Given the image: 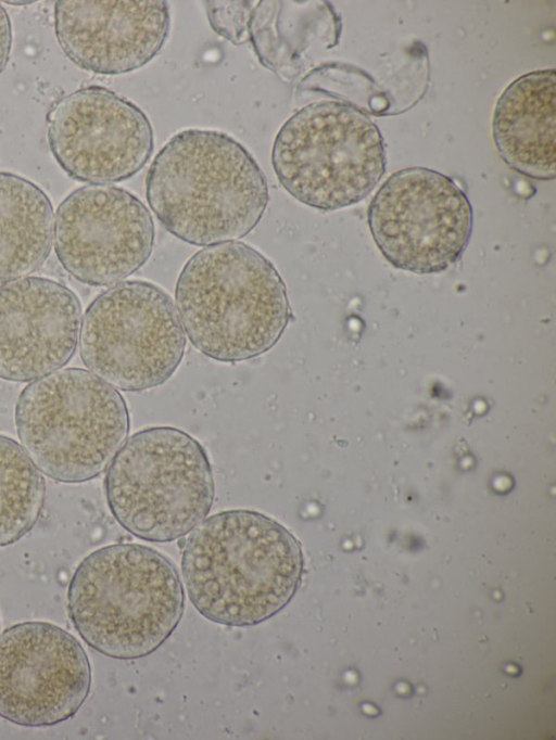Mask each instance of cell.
Listing matches in <instances>:
<instances>
[{"label": "cell", "mask_w": 556, "mask_h": 740, "mask_svg": "<svg viewBox=\"0 0 556 740\" xmlns=\"http://www.w3.org/2000/svg\"><path fill=\"white\" fill-rule=\"evenodd\" d=\"M303 566L300 543L285 526L244 509L203 520L181 556L191 603L227 626H253L281 611L300 586Z\"/></svg>", "instance_id": "cell-1"}, {"label": "cell", "mask_w": 556, "mask_h": 740, "mask_svg": "<svg viewBox=\"0 0 556 740\" xmlns=\"http://www.w3.org/2000/svg\"><path fill=\"white\" fill-rule=\"evenodd\" d=\"M147 201L179 240L212 246L249 234L268 204L264 173L236 139L187 129L155 155L146 177Z\"/></svg>", "instance_id": "cell-2"}, {"label": "cell", "mask_w": 556, "mask_h": 740, "mask_svg": "<svg viewBox=\"0 0 556 740\" xmlns=\"http://www.w3.org/2000/svg\"><path fill=\"white\" fill-rule=\"evenodd\" d=\"M175 301L191 344L223 362L268 352L292 316L286 284L274 264L235 241L193 254L177 279Z\"/></svg>", "instance_id": "cell-3"}, {"label": "cell", "mask_w": 556, "mask_h": 740, "mask_svg": "<svg viewBox=\"0 0 556 740\" xmlns=\"http://www.w3.org/2000/svg\"><path fill=\"white\" fill-rule=\"evenodd\" d=\"M68 614L96 651L119 660L154 652L177 627L185 594L175 565L147 546L102 547L76 569Z\"/></svg>", "instance_id": "cell-4"}, {"label": "cell", "mask_w": 556, "mask_h": 740, "mask_svg": "<svg viewBox=\"0 0 556 740\" xmlns=\"http://www.w3.org/2000/svg\"><path fill=\"white\" fill-rule=\"evenodd\" d=\"M15 424L23 449L50 479L80 483L100 475L125 443L123 396L94 373L56 370L20 394Z\"/></svg>", "instance_id": "cell-5"}, {"label": "cell", "mask_w": 556, "mask_h": 740, "mask_svg": "<svg viewBox=\"0 0 556 740\" xmlns=\"http://www.w3.org/2000/svg\"><path fill=\"white\" fill-rule=\"evenodd\" d=\"M105 495L127 532L147 541H173L198 526L212 508L211 463L188 433L172 426L144 429L112 460Z\"/></svg>", "instance_id": "cell-6"}, {"label": "cell", "mask_w": 556, "mask_h": 740, "mask_svg": "<svg viewBox=\"0 0 556 740\" xmlns=\"http://www.w3.org/2000/svg\"><path fill=\"white\" fill-rule=\"evenodd\" d=\"M271 164L285 190L324 212L364 200L386 173L382 135L361 109L342 101L309 103L274 140Z\"/></svg>", "instance_id": "cell-7"}, {"label": "cell", "mask_w": 556, "mask_h": 740, "mask_svg": "<svg viewBox=\"0 0 556 740\" xmlns=\"http://www.w3.org/2000/svg\"><path fill=\"white\" fill-rule=\"evenodd\" d=\"M186 336L170 296L144 280L121 282L88 306L79 331L84 365L125 392L165 383L178 368Z\"/></svg>", "instance_id": "cell-8"}, {"label": "cell", "mask_w": 556, "mask_h": 740, "mask_svg": "<svg viewBox=\"0 0 556 740\" xmlns=\"http://www.w3.org/2000/svg\"><path fill=\"white\" fill-rule=\"evenodd\" d=\"M371 237L395 268L439 273L454 265L472 233V206L448 176L408 167L386 179L367 210Z\"/></svg>", "instance_id": "cell-9"}, {"label": "cell", "mask_w": 556, "mask_h": 740, "mask_svg": "<svg viewBox=\"0 0 556 740\" xmlns=\"http://www.w3.org/2000/svg\"><path fill=\"white\" fill-rule=\"evenodd\" d=\"M91 669L78 640L48 622H23L0 636V716L25 727L73 717L87 699Z\"/></svg>", "instance_id": "cell-10"}, {"label": "cell", "mask_w": 556, "mask_h": 740, "mask_svg": "<svg viewBox=\"0 0 556 740\" xmlns=\"http://www.w3.org/2000/svg\"><path fill=\"white\" fill-rule=\"evenodd\" d=\"M53 234L63 268L83 283L105 286L147 263L155 232L149 209L136 195L114 186L90 184L59 205Z\"/></svg>", "instance_id": "cell-11"}, {"label": "cell", "mask_w": 556, "mask_h": 740, "mask_svg": "<svg viewBox=\"0 0 556 740\" xmlns=\"http://www.w3.org/2000/svg\"><path fill=\"white\" fill-rule=\"evenodd\" d=\"M48 140L59 165L90 183L135 176L153 151V129L132 102L99 86L78 89L48 114Z\"/></svg>", "instance_id": "cell-12"}, {"label": "cell", "mask_w": 556, "mask_h": 740, "mask_svg": "<svg viewBox=\"0 0 556 740\" xmlns=\"http://www.w3.org/2000/svg\"><path fill=\"white\" fill-rule=\"evenodd\" d=\"M80 324L77 295L54 280L0 285V378L28 382L59 370L76 350Z\"/></svg>", "instance_id": "cell-13"}, {"label": "cell", "mask_w": 556, "mask_h": 740, "mask_svg": "<svg viewBox=\"0 0 556 740\" xmlns=\"http://www.w3.org/2000/svg\"><path fill=\"white\" fill-rule=\"evenodd\" d=\"M165 1L60 0L54 28L63 52L80 68L125 74L144 66L169 31Z\"/></svg>", "instance_id": "cell-14"}, {"label": "cell", "mask_w": 556, "mask_h": 740, "mask_svg": "<svg viewBox=\"0 0 556 740\" xmlns=\"http://www.w3.org/2000/svg\"><path fill=\"white\" fill-rule=\"evenodd\" d=\"M493 141L501 158L535 180L556 175V72L527 73L511 81L496 101Z\"/></svg>", "instance_id": "cell-15"}, {"label": "cell", "mask_w": 556, "mask_h": 740, "mask_svg": "<svg viewBox=\"0 0 556 740\" xmlns=\"http://www.w3.org/2000/svg\"><path fill=\"white\" fill-rule=\"evenodd\" d=\"M53 233V208L47 194L21 176L0 173V283L41 267Z\"/></svg>", "instance_id": "cell-16"}, {"label": "cell", "mask_w": 556, "mask_h": 740, "mask_svg": "<svg viewBox=\"0 0 556 740\" xmlns=\"http://www.w3.org/2000/svg\"><path fill=\"white\" fill-rule=\"evenodd\" d=\"M45 499V481L26 451L0 435V547L11 545L36 524Z\"/></svg>", "instance_id": "cell-17"}, {"label": "cell", "mask_w": 556, "mask_h": 740, "mask_svg": "<svg viewBox=\"0 0 556 740\" xmlns=\"http://www.w3.org/2000/svg\"><path fill=\"white\" fill-rule=\"evenodd\" d=\"M256 1H206L212 28L235 44L249 41L248 27Z\"/></svg>", "instance_id": "cell-18"}, {"label": "cell", "mask_w": 556, "mask_h": 740, "mask_svg": "<svg viewBox=\"0 0 556 740\" xmlns=\"http://www.w3.org/2000/svg\"><path fill=\"white\" fill-rule=\"evenodd\" d=\"M12 42L10 18L0 3V74L5 68L9 61Z\"/></svg>", "instance_id": "cell-19"}]
</instances>
